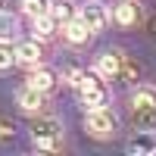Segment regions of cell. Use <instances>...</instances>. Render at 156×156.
Returning a JSON list of instances; mask_svg holds the SVG:
<instances>
[{
  "instance_id": "6da1fadb",
  "label": "cell",
  "mask_w": 156,
  "mask_h": 156,
  "mask_svg": "<svg viewBox=\"0 0 156 156\" xmlns=\"http://www.w3.org/2000/svg\"><path fill=\"white\" fill-rule=\"evenodd\" d=\"M31 140L37 150H59L62 147V122L53 115H37L31 122Z\"/></svg>"
},
{
  "instance_id": "7a4b0ae2",
  "label": "cell",
  "mask_w": 156,
  "mask_h": 156,
  "mask_svg": "<svg viewBox=\"0 0 156 156\" xmlns=\"http://www.w3.org/2000/svg\"><path fill=\"white\" fill-rule=\"evenodd\" d=\"M119 128V119L109 106H97V109H87L84 112V131L97 140H109Z\"/></svg>"
},
{
  "instance_id": "3957f363",
  "label": "cell",
  "mask_w": 156,
  "mask_h": 156,
  "mask_svg": "<svg viewBox=\"0 0 156 156\" xmlns=\"http://www.w3.org/2000/svg\"><path fill=\"white\" fill-rule=\"evenodd\" d=\"M100 72H84V81L78 87L81 94V106L84 109H97V106H106V87L100 84Z\"/></svg>"
},
{
  "instance_id": "277c9868",
  "label": "cell",
  "mask_w": 156,
  "mask_h": 156,
  "mask_svg": "<svg viewBox=\"0 0 156 156\" xmlns=\"http://www.w3.org/2000/svg\"><path fill=\"white\" fill-rule=\"evenodd\" d=\"M78 16L87 22V28L94 31V34L103 31V28L109 25V9L103 6L100 0H87V3H81V6H78Z\"/></svg>"
},
{
  "instance_id": "5b68a950",
  "label": "cell",
  "mask_w": 156,
  "mask_h": 156,
  "mask_svg": "<svg viewBox=\"0 0 156 156\" xmlns=\"http://www.w3.org/2000/svg\"><path fill=\"white\" fill-rule=\"evenodd\" d=\"M16 62L19 66H28V69H34V66H41V59H44V53H41V41H19L16 47Z\"/></svg>"
},
{
  "instance_id": "8992f818",
  "label": "cell",
  "mask_w": 156,
  "mask_h": 156,
  "mask_svg": "<svg viewBox=\"0 0 156 156\" xmlns=\"http://www.w3.org/2000/svg\"><path fill=\"white\" fill-rule=\"evenodd\" d=\"M122 66H125V53L122 50H106L97 59V72L103 78H122Z\"/></svg>"
},
{
  "instance_id": "52a82bcc",
  "label": "cell",
  "mask_w": 156,
  "mask_h": 156,
  "mask_svg": "<svg viewBox=\"0 0 156 156\" xmlns=\"http://www.w3.org/2000/svg\"><path fill=\"white\" fill-rule=\"evenodd\" d=\"M90 34H94V31L87 28V22H84L81 16H75V19H69L66 25H62V37H66V41H69L72 47H81V44H87V41H90Z\"/></svg>"
},
{
  "instance_id": "ba28073f",
  "label": "cell",
  "mask_w": 156,
  "mask_h": 156,
  "mask_svg": "<svg viewBox=\"0 0 156 156\" xmlns=\"http://www.w3.org/2000/svg\"><path fill=\"white\" fill-rule=\"evenodd\" d=\"M112 19L122 25V28H131V25L140 19V3L137 0H119L112 6Z\"/></svg>"
},
{
  "instance_id": "9c48e42d",
  "label": "cell",
  "mask_w": 156,
  "mask_h": 156,
  "mask_svg": "<svg viewBox=\"0 0 156 156\" xmlns=\"http://www.w3.org/2000/svg\"><path fill=\"white\" fill-rule=\"evenodd\" d=\"M16 103L25 109V112H41L44 109V90H37V87H22L19 94H16Z\"/></svg>"
},
{
  "instance_id": "30bf717a",
  "label": "cell",
  "mask_w": 156,
  "mask_h": 156,
  "mask_svg": "<svg viewBox=\"0 0 156 156\" xmlns=\"http://www.w3.org/2000/svg\"><path fill=\"white\" fill-rule=\"evenodd\" d=\"M125 150L134 153V156H150V153H156V137H153V131H137V134L125 144Z\"/></svg>"
},
{
  "instance_id": "8fae6325",
  "label": "cell",
  "mask_w": 156,
  "mask_h": 156,
  "mask_svg": "<svg viewBox=\"0 0 156 156\" xmlns=\"http://www.w3.org/2000/svg\"><path fill=\"white\" fill-rule=\"evenodd\" d=\"M131 125L137 131H156V106H131Z\"/></svg>"
},
{
  "instance_id": "7c38bea8",
  "label": "cell",
  "mask_w": 156,
  "mask_h": 156,
  "mask_svg": "<svg viewBox=\"0 0 156 156\" xmlns=\"http://www.w3.org/2000/svg\"><path fill=\"white\" fill-rule=\"evenodd\" d=\"M28 84L47 94V90H53V87H56V72H53V69H47V66H34L31 75H28Z\"/></svg>"
},
{
  "instance_id": "4fadbf2b",
  "label": "cell",
  "mask_w": 156,
  "mask_h": 156,
  "mask_svg": "<svg viewBox=\"0 0 156 156\" xmlns=\"http://www.w3.org/2000/svg\"><path fill=\"white\" fill-rule=\"evenodd\" d=\"M31 34H34V41H50V37L56 34V19H53V12H44V16L31 19Z\"/></svg>"
},
{
  "instance_id": "5bb4252c",
  "label": "cell",
  "mask_w": 156,
  "mask_h": 156,
  "mask_svg": "<svg viewBox=\"0 0 156 156\" xmlns=\"http://www.w3.org/2000/svg\"><path fill=\"white\" fill-rule=\"evenodd\" d=\"M16 34H19V19L6 9H0V44H12Z\"/></svg>"
},
{
  "instance_id": "9a60e30c",
  "label": "cell",
  "mask_w": 156,
  "mask_h": 156,
  "mask_svg": "<svg viewBox=\"0 0 156 156\" xmlns=\"http://www.w3.org/2000/svg\"><path fill=\"white\" fill-rule=\"evenodd\" d=\"M131 106H156V87L137 84V87L131 90Z\"/></svg>"
},
{
  "instance_id": "2e32d148",
  "label": "cell",
  "mask_w": 156,
  "mask_h": 156,
  "mask_svg": "<svg viewBox=\"0 0 156 156\" xmlns=\"http://www.w3.org/2000/svg\"><path fill=\"white\" fill-rule=\"evenodd\" d=\"M50 0H19V9L25 12L28 19H37V16H44V12H50Z\"/></svg>"
},
{
  "instance_id": "e0dca14e",
  "label": "cell",
  "mask_w": 156,
  "mask_h": 156,
  "mask_svg": "<svg viewBox=\"0 0 156 156\" xmlns=\"http://www.w3.org/2000/svg\"><path fill=\"white\" fill-rule=\"evenodd\" d=\"M50 12H53V19H56V22H62V25H66L69 19H75V16H78V9H75L72 0H56V3L50 6Z\"/></svg>"
},
{
  "instance_id": "ac0fdd59",
  "label": "cell",
  "mask_w": 156,
  "mask_h": 156,
  "mask_svg": "<svg viewBox=\"0 0 156 156\" xmlns=\"http://www.w3.org/2000/svg\"><path fill=\"white\" fill-rule=\"evenodd\" d=\"M62 81L72 84V87H81V81H84V69L75 66V62H66V66H62Z\"/></svg>"
},
{
  "instance_id": "d6986e66",
  "label": "cell",
  "mask_w": 156,
  "mask_h": 156,
  "mask_svg": "<svg viewBox=\"0 0 156 156\" xmlns=\"http://www.w3.org/2000/svg\"><path fill=\"white\" fill-rule=\"evenodd\" d=\"M12 62H16V50H9L6 44H0V72L12 69Z\"/></svg>"
},
{
  "instance_id": "ffe728a7",
  "label": "cell",
  "mask_w": 156,
  "mask_h": 156,
  "mask_svg": "<svg viewBox=\"0 0 156 156\" xmlns=\"http://www.w3.org/2000/svg\"><path fill=\"white\" fill-rule=\"evenodd\" d=\"M12 137H16V125L0 119V140H12Z\"/></svg>"
},
{
  "instance_id": "44dd1931",
  "label": "cell",
  "mask_w": 156,
  "mask_h": 156,
  "mask_svg": "<svg viewBox=\"0 0 156 156\" xmlns=\"http://www.w3.org/2000/svg\"><path fill=\"white\" fill-rule=\"evenodd\" d=\"M147 34H150V41H156V16L147 22Z\"/></svg>"
},
{
  "instance_id": "7402d4cb",
  "label": "cell",
  "mask_w": 156,
  "mask_h": 156,
  "mask_svg": "<svg viewBox=\"0 0 156 156\" xmlns=\"http://www.w3.org/2000/svg\"><path fill=\"white\" fill-rule=\"evenodd\" d=\"M3 6H6V0H0V9H3Z\"/></svg>"
}]
</instances>
